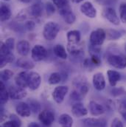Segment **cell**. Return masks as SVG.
Wrapping results in <instances>:
<instances>
[{
  "label": "cell",
  "mask_w": 126,
  "mask_h": 127,
  "mask_svg": "<svg viewBox=\"0 0 126 127\" xmlns=\"http://www.w3.org/2000/svg\"><path fill=\"white\" fill-rule=\"evenodd\" d=\"M106 38V33L103 29L98 28L92 32L89 38L90 44L93 46H101Z\"/></svg>",
  "instance_id": "cell-3"
},
{
  "label": "cell",
  "mask_w": 126,
  "mask_h": 127,
  "mask_svg": "<svg viewBox=\"0 0 126 127\" xmlns=\"http://www.w3.org/2000/svg\"><path fill=\"white\" fill-rule=\"evenodd\" d=\"M106 37L108 40H117L122 36V33L114 29H108L106 32Z\"/></svg>",
  "instance_id": "cell-31"
},
{
  "label": "cell",
  "mask_w": 126,
  "mask_h": 127,
  "mask_svg": "<svg viewBox=\"0 0 126 127\" xmlns=\"http://www.w3.org/2000/svg\"><path fill=\"white\" fill-rule=\"evenodd\" d=\"M14 60V56L10 53L6 56H0V67L3 68L7 64L13 62Z\"/></svg>",
  "instance_id": "cell-32"
},
{
  "label": "cell",
  "mask_w": 126,
  "mask_h": 127,
  "mask_svg": "<svg viewBox=\"0 0 126 127\" xmlns=\"http://www.w3.org/2000/svg\"><path fill=\"white\" fill-rule=\"evenodd\" d=\"M89 109L90 113L93 116H99L102 115L105 112V109L102 105L100 103L95 102V101H91L89 104Z\"/></svg>",
  "instance_id": "cell-19"
},
{
  "label": "cell",
  "mask_w": 126,
  "mask_h": 127,
  "mask_svg": "<svg viewBox=\"0 0 126 127\" xmlns=\"http://www.w3.org/2000/svg\"><path fill=\"white\" fill-rule=\"evenodd\" d=\"M10 97L9 92L6 90L3 81L0 82V103L1 105L6 103Z\"/></svg>",
  "instance_id": "cell-27"
},
{
  "label": "cell",
  "mask_w": 126,
  "mask_h": 127,
  "mask_svg": "<svg viewBox=\"0 0 126 127\" xmlns=\"http://www.w3.org/2000/svg\"><path fill=\"white\" fill-rule=\"evenodd\" d=\"M59 13H60L61 16L63 17V19H64V21L66 22V23H67L68 25L73 24L76 20L75 15L72 12L70 6L66 7L63 8L62 10H60Z\"/></svg>",
  "instance_id": "cell-12"
},
{
  "label": "cell",
  "mask_w": 126,
  "mask_h": 127,
  "mask_svg": "<svg viewBox=\"0 0 126 127\" xmlns=\"http://www.w3.org/2000/svg\"><path fill=\"white\" fill-rule=\"evenodd\" d=\"M25 27L28 31H32L35 27V23L33 21H27V22H26Z\"/></svg>",
  "instance_id": "cell-43"
},
{
  "label": "cell",
  "mask_w": 126,
  "mask_h": 127,
  "mask_svg": "<svg viewBox=\"0 0 126 127\" xmlns=\"http://www.w3.org/2000/svg\"><path fill=\"white\" fill-rule=\"evenodd\" d=\"M120 20L126 24V2H123L120 5Z\"/></svg>",
  "instance_id": "cell-34"
},
{
  "label": "cell",
  "mask_w": 126,
  "mask_h": 127,
  "mask_svg": "<svg viewBox=\"0 0 126 127\" xmlns=\"http://www.w3.org/2000/svg\"><path fill=\"white\" fill-rule=\"evenodd\" d=\"M47 56V50L41 45H35L32 49L31 58L34 62H41L44 60Z\"/></svg>",
  "instance_id": "cell-5"
},
{
  "label": "cell",
  "mask_w": 126,
  "mask_h": 127,
  "mask_svg": "<svg viewBox=\"0 0 126 127\" xmlns=\"http://www.w3.org/2000/svg\"><path fill=\"white\" fill-rule=\"evenodd\" d=\"M102 16L114 25H119L120 23V20L116 13V10L112 7H108L105 8L102 11Z\"/></svg>",
  "instance_id": "cell-6"
},
{
  "label": "cell",
  "mask_w": 126,
  "mask_h": 127,
  "mask_svg": "<svg viewBox=\"0 0 126 127\" xmlns=\"http://www.w3.org/2000/svg\"><path fill=\"white\" fill-rule=\"evenodd\" d=\"M4 1H10V0H4Z\"/></svg>",
  "instance_id": "cell-49"
},
{
  "label": "cell",
  "mask_w": 126,
  "mask_h": 127,
  "mask_svg": "<svg viewBox=\"0 0 126 127\" xmlns=\"http://www.w3.org/2000/svg\"><path fill=\"white\" fill-rule=\"evenodd\" d=\"M108 63L117 69H124L126 67V58L120 54H109L107 57Z\"/></svg>",
  "instance_id": "cell-2"
},
{
  "label": "cell",
  "mask_w": 126,
  "mask_h": 127,
  "mask_svg": "<svg viewBox=\"0 0 126 127\" xmlns=\"http://www.w3.org/2000/svg\"><path fill=\"white\" fill-rule=\"evenodd\" d=\"M13 75V72L10 69H4L1 72L0 77L1 81H9Z\"/></svg>",
  "instance_id": "cell-33"
},
{
  "label": "cell",
  "mask_w": 126,
  "mask_h": 127,
  "mask_svg": "<svg viewBox=\"0 0 126 127\" xmlns=\"http://www.w3.org/2000/svg\"><path fill=\"white\" fill-rule=\"evenodd\" d=\"M10 16H11V11H10V8L6 5L2 4L0 8V20H1V22H4L7 21L10 18Z\"/></svg>",
  "instance_id": "cell-28"
},
{
  "label": "cell",
  "mask_w": 126,
  "mask_h": 127,
  "mask_svg": "<svg viewBox=\"0 0 126 127\" xmlns=\"http://www.w3.org/2000/svg\"><path fill=\"white\" fill-rule=\"evenodd\" d=\"M111 127H123V124L119 118H114L111 122Z\"/></svg>",
  "instance_id": "cell-42"
},
{
  "label": "cell",
  "mask_w": 126,
  "mask_h": 127,
  "mask_svg": "<svg viewBox=\"0 0 126 127\" xmlns=\"http://www.w3.org/2000/svg\"><path fill=\"white\" fill-rule=\"evenodd\" d=\"M4 43H5L6 46L8 47V49H9L10 51H12V50H13L14 45H15V40H14V38H7V39L6 40V41H5Z\"/></svg>",
  "instance_id": "cell-39"
},
{
  "label": "cell",
  "mask_w": 126,
  "mask_h": 127,
  "mask_svg": "<svg viewBox=\"0 0 126 127\" xmlns=\"http://www.w3.org/2000/svg\"><path fill=\"white\" fill-rule=\"evenodd\" d=\"M28 79H29V73L27 72H20L17 74L15 78V82L16 86L25 89L28 87Z\"/></svg>",
  "instance_id": "cell-13"
},
{
  "label": "cell",
  "mask_w": 126,
  "mask_h": 127,
  "mask_svg": "<svg viewBox=\"0 0 126 127\" xmlns=\"http://www.w3.org/2000/svg\"><path fill=\"white\" fill-rule=\"evenodd\" d=\"M69 88L66 86H59L57 87L53 93H52V98L57 103H61L64 100L65 96L68 93Z\"/></svg>",
  "instance_id": "cell-9"
},
{
  "label": "cell",
  "mask_w": 126,
  "mask_h": 127,
  "mask_svg": "<svg viewBox=\"0 0 126 127\" xmlns=\"http://www.w3.org/2000/svg\"><path fill=\"white\" fill-rule=\"evenodd\" d=\"M83 1V0H72V2L76 3V4L80 3V2H81V1Z\"/></svg>",
  "instance_id": "cell-46"
},
{
  "label": "cell",
  "mask_w": 126,
  "mask_h": 127,
  "mask_svg": "<svg viewBox=\"0 0 126 127\" xmlns=\"http://www.w3.org/2000/svg\"><path fill=\"white\" fill-rule=\"evenodd\" d=\"M29 102H30L29 106L31 109V111H32L35 113L38 112L40 109V104L38 103V102L36 100H31Z\"/></svg>",
  "instance_id": "cell-37"
},
{
  "label": "cell",
  "mask_w": 126,
  "mask_h": 127,
  "mask_svg": "<svg viewBox=\"0 0 126 127\" xmlns=\"http://www.w3.org/2000/svg\"><path fill=\"white\" fill-rule=\"evenodd\" d=\"M119 109L121 113L126 112V98L120 100L119 103Z\"/></svg>",
  "instance_id": "cell-41"
},
{
  "label": "cell",
  "mask_w": 126,
  "mask_h": 127,
  "mask_svg": "<svg viewBox=\"0 0 126 127\" xmlns=\"http://www.w3.org/2000/svg\"><path fill=\"white\" fill-rule=\"evenodd\" d=\"M27 127H40V126L38 125V124H37L35 122H31L30 124H28Z\"/></svg>",
  "instance_id": "cell-44"
},
{
  "label": "cell",
  "mask_w": 126,
  "mask_h": 127,
  "mask_svg": "<svg viewBox=\"0 0 126 127\" xmlns=\"http://www.w3.org/2000/svg\"><path fill=\"white\" fill-rule=\"evenodd\" d=\"M66 38L69 44H77L80 41V32L79 31H71L67 32Z\"/></svg>",
  "instance_id": "cell-20"
},
{
  "label": "cell",
  "mask_w": 126,
  "mask_h": 127,
  "mask_svg": "<svg viewBox=\"0 0 126 127\" xmlns=\"http://www.w3.org/2000/svg\"><path fill=\"white\" fill-rule=\"evenodd\" d=\"M59 31H60V26L57 23L54 22H49L46 23L44 27L43 35L46 40L52 41L56 38Z\"/></svg>",
  "instance_id": "cell-1"
},
{
  "label": "cell",
  "mask_w": 126,
  "mask_h": 127,
  "mask_svg": "<svg viewBox=\"0 0 126 127\" xmlns=\"http://www.w3.org/2000/svg\"><path fill=\"white\" fill-rule=\"evenodd\" d=\"M52 1L53 4L59 9V10L69 6L68 0H52Z\"/></svg>",
  "instance_id": "cell-35"
},
{
  "label": "cell",
  "mask_w": 126,
  "mask_h": 127,
  "mask_svg": "<svg viewBox=\"0 0 126 127\" xmlns=\"http://www.w3.org/2000/svg\"><path fill=\"white\" fill-rule=\"evenodd\" d=\"M19 1L22 2V3H30L32 0H19Z\"/></svg>",
  "instance_id": "cell-45"
},
{
  "label": "cell",
  "mask_w": 126,
  "mask_h": 127,
  "mask_svg": "<svg viewBox=\"0 0 126 127\" xmlns=\"http://www.w3.org/2000/svg\"><path fill=\"white\" fill-rule=\"evenodd\" d=\"M9 95L10 98L12 100H21L27 96V91L22 87L18 86H11L9 90Z\"/></svg>",
  "instance_id": "cell-8"
},
{
  "label": "cell",
  "mask_w": 126,
  "mask_h": 127,
  "mask_svg": "<svg viewBox=\"0 0 126 127\" xmlns=\"http://www.w3.org/2000/svg\"><path fill=\"white\" fill-rule=\"evenodd\" d=\"M10 53H11V51L6 46L5 43L1 42L0 43V56H6Z\"/></svg>",
  "instance_id": "cell-36"
},
{
  "label": "cell",
  "mask_w": 126,
  "mask_h": 127,
  "mask_svg": "<svg viewBox=\"0 0 126 127\" xmlns=\"http://www.w3.org/2000/svg\"><path fill=\"white\" fill-rule=\"evenodd\" d=\"M121 114H122V115H123V118H124V120L126 121V112H123V113H121Z\"/></svg>",
  "instance_id": "cell-47"
},
{
  "label": "cell",
  "mask_w": 126,
  "mask_h": 127,
  "mask_svg": "<svg viewBox=\"0 0 126 127\" xmlns=\"http://www.w3.org/2000/svg\"><path fill=\"white\" fill-rule=\"evenodd\" d=\"M125 50H126V44H125Z\"/></svg>",
  "instance_id": "cell-48"
},
{
  "label": "cell",
  "mask_w": 126,
  "mask_h": 127,
  "mask_svg": "<svg viewBox=\"0 0 126 127\" xmlns=\"http://www.w3.org/2000/svg\"><path fill=\"white\" fill-rule=\"evenodd\" d=\"M46 10H47V13L48 16L52 15L55 11V8L54 4L50 3V2H47L46 4Z\"/></svg>",
  "instance_id": "cell-38"
},
{
  "label": "cell",
  "mask_w": 126,
  "mask_h": 127,
  "mask_svg": "<svg viewBox=\"0 0 126 127\" xmlns=\"http://www.w3.org/2000/svg\"><path fill=\"white\" fill-rule=\"evenodd\" d=\"M17 65L23 69H31L32 68H34L35 65L32 62L26 59H19L17 61Z\"/></svg>",
  "instance_id": "cell-30"
},
{
  "label": "cell",
  "mask_w": 126,
  "mask_h": 127,
  "mask_svg": "<svg viewBox=\"0 0 126 127\" xmlns=\"http://www.w3.org/2000/svg\"><path fill=\"white\" fill-rule=\"evenodd\" d=\"M18 53L22 56H26L28 55L30 50V44L27 41L22 40L18 42L16 46Z\"/></svg>",
  "instance_id": "cell-17"
},
{
  "label": "cell",
  "mask_w": 126,
  "mask_h": 127,
  "mask_svg": "<svg viewBox=\"0 0 126 127\" xmlns=\"http://www.w3.org/2000/svg\"><path fill=\"white\" fill-rule=\"evenodd\" d=\"M72 113L74 116L77 118H80L86 116L88 114L86 108L81 103H77L74 104L72 107Z\"/></svg>",
  "instance_id": "cell-16"
},
{
  "label": "cell",
  "mask_w": 126,
  "mask_h": 127,
  "mask_svg": "<svg viewBox=\"0 0 126 127\" xmlns=\"http://www.w3.org/2000/svg\"><path fill=\"white\" fill-rule=\"evenodd\" d=\"M73 86L75 87L78 93H80L83 96L86 95L89 90V85L87 82V80L86 78L82 76L76 77L73 81Z\"/></svg>",
  "instance_id": "cell-4"
},
{
  "label": "cell",
  "mask_w": 126,
  "mask_h": 127,
  "mask_svg": "<svg viewBox=\"0 0 126 127\" xmlns=\"http://www.w3.org/2000/svg\"><path fill=\"white\" fill-rule=\"evenodd\" d=\"M41 82V78L40 75L36 72H29V79H28V87L31 90H37Z\"/></svg>",
  "instance_id": "cell-11"
},
{
  "label": "cell",
  "mask_w": 126,
  "mask_h": 127,
  "mask_svg": "<svg viewBox=\"0 0 126 127\" xmlns=\"http://www.w3.org/2000/svg\"><path fill=\"white\" fill-rule=\"evenodd\" d=\"M71 98L75 100H82L83 98V95H81L80 93H78L77 90H74L72 93H71V95H70Z\"/></svg>",
  "instance_id": "cell-40"
},
{
  "label": "cell",
  "mask_w": 126,
  "mask_h": 127,
  "mask_svg": "<svg viewBox=\"0 0 126 127\" xmlns=\"http://www.w3.org/2000/svg\"><path fill=\"white\" fill-rule=\"evenodd\" d=\"M93 85L95 88L98 90L101 91L105 87V80L104 75L101 72H97L93 76Z\"/></svg>",
  "instance_id": "cell-15"
},
{
  "label": "cell",
  "mask_w": 126,
  "mask_h": 127,
  "mask_svg": "<svg viewBox=\"0 0 126 127\" xmlns=\"http://www.w3.org/2000/svg\"><path fill=\"white\" fill-rule=\"evenodd\" d=\"M80 12L86 17L94 19L97 16V10L89 1H86L80 6Z\"/></svg>",
  "instance_id": "cell-10"
},
{
  "label": "cell",
  "mask_w": 126,
  "mask_h": 127,
  "mask_svg": "<svg viewBox=\"0 0 126 127\" xmlns=\"http://www.w3.org/2000/svg\"><path fill=\"white\" fill-rule=\"evenodd\" d=\"M16 111L19 116L23 118H27L31 115V109L29 104L25 102L18 103L16 107Z\"/></svg>",
  "instance_id": "cell-14"
},
{
  "label": "cell",
  "mask_w": 126,
  "mask_h": 127,
  "mask_svg": "<svg viewBox=\"0 0 126 127\" xmlns=\"http://www.w3.org/2000/svg\"><path fill=\"white\" fill-rule=\"evenodd\" d=\"M53 53L57 57L61 59H66L68 57L66 49L61 44H56L53 47Z\"/></svg>",
  "instance_id": "cell-23"
},
{
  "label": "cell",
  "mask_w": 126,
  "mask_h": 127,
  "mask_svg": "<svg viewBox=\"0 0 126 127\" xmlns=\"http://www.w3.org/2000/svg\"><path fill=\"white\" fill-rule=\"evenodd\" d=\"M83 124L87 127H105L106 121L100 118H86L83 120Z\"/></svg>",
  "instance_id": "cell-18"
},
{
  "label": "cell",
  "mask_w": 126,
  "mask_h": 127,
  "mask_svg": "<svg viewBox=\"0 0 126 127\" xmlns=\"http://www.w3.org/2000/svg\"><path fill=\"white\" fill-rule=\"evenodd\" d=\"M38 119L44 126L49 127L55 121V114L52 111L44 109L41 111L38 115Z\"/></svg>",
  "instance_id": "cell-7"
},
{
  "label": "cell",
  "mask_w": 126,
  "mask_h": 127,
  "mask_svg": "<svg viewBox=\"0 0 126 127\" xmlns=\"http://www.w3.org/2000/svg\"><path fill=\"white\" fill-rule=\"evenodd\" d=\"M61 81H63V76H62L61 73H60V72L52 73L48 79V82L51 85H55V84H59L60 82H61Z\"/></svg>",
  "instance_id": "cell-29"
},
{
  "label": "cell",
  "mask_w": 126,
  "mask_h": 127,
  "mask_svg": "<svg viewBox=\"0 0 126 127\" xmlns=\"http://www.w3.org/2000/svg\"><path fill=\"white\" fill-rule=\"evenodd\" d=\"M21 121L15 115H11L10 116V121L3 124L2 127H21Z\"/></svg>",
  "instance_id": "cell-25"
},
{
  "label": "cell",
  "mask_w": 126,
  "mask_h": 127,
  "mask_svg": "<svg viewBox=\"0 0 126 127\" xmlns=\"http://www.w3.org/2000/svg\"><path fill=\"white\" fill-rule=\"evenodd\" d=\"M67 50L70 53V55L74 57L80 56L83 52V49L80 46H77V44H67Z\"/></svg>",
  "instance_id": "cell-24"
},
{
  "label": "cell",
  "mask_w": 126,
  "mask_h": 127,
  "mask_svg": "<svg viewBox=\"0 0 126 127\" xmlns=\"http://www.w3.org/2000/svg\"><path fill=\"white\" fill-rule=\"evenodd\" d=\"M58 123L61 127H72L73 119L68 114H62L59 117Z\"/></svg>",
  "instance_id": "cell-22"
},
{
  "label": "cell",
  "mask_w": 126,
  "mask_h": 127,
  "mask_svg": "<svg viewBox=\"0 0 126 127\" xmlns=\"http://www.w3.org/2000/svg\"><path fill=\"white\" fill-rule=\"evenodd\" d=\"M107 75L108 78V82L111 87H115L118 81L121 78L120 74L115 70H108L107 72Z\"/></svg>",
  "instance_id": "cell-21"
},
{
  "label": "cell",
  "mask_w": 126,
  "mask_h": 127,
  "mask_svg": "<svg viewBox=\"0 0 126 127\" xmlns=\"http://www.w3.org/2000/svg\"><path fill=\"white\" fill-rule=\"evenodd\" d=\"M42 13H43V6L40 3L34 4L30 7V15L35 18L40 17L42 15Z\"/></svg>",
  "instance_id": "cell-26"
}]
</instances>
